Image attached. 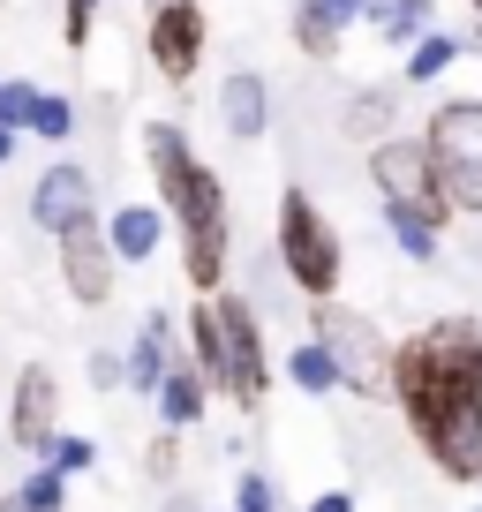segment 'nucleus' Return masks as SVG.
Listing matches in <instances>:
<instances>
[{
  "label": "nucleus",
  "mask_w": 482,
  "mask_h": 512,
  "mask_svg": "<svg viewBox=\"0 0 482 512\" xmlns=\"http://www.w3.org/2000/svg\"><path fill=\"white\" fill-rule=\"evenodd\" d=\"M385 392H400L415 437L452 482L482 475V332L467 317H445L430 332H415L407 347H392Z\"/></svg>",
  "instance_id": "f257e3e1"
},
{
  "label": "nucleus",
  "mask_w": 482,
  "mask_h": 512,
  "mask_svg": "<svg viewBox=\"0 0 482 512\" xmlns=\"http://www.w3.org/2000/svg\"><path fill=\"white\" fill-rule=\"evenodd\" d=\"M98 234H106V249L121 256V264H151V256H159V241H166V211H159V204H121Z\"/></svg>",
  "instance_id": "2eb2a0df"
},
{
  "label": "nucleus",
  "mask_w": 482,
  "mask_h": 512,
  "mask_svg": "<svg viewBox=\"0 0 482 512\" xmlns=\"http://www.w3.org/2000/svg\"><path fill=\"white\" fill-rule=\"evenodd\" d=\"M234 512H279V490L264 475H241V497H234Z\"/></svg>",
  "instance_id": "bb28decb"
},
{
  "label": "nucleus",
  "mask_w": 482,
  "mask_h": 512,
  "mask_svg": "<svg viewBox=\"0 0 482 512\" xmlns=\"http://www.w3.org/2000/svg\"><path fill=\"white\" fill-rule=\"evenodd\" d=\"M46 467H53V475H83V467H98V445H91V437H53V445H46Z\"/></svg>",
  "instance_id": "393cba45"
},
{
  "label": "nucleus",
  "mask_w": 482,
  "mask_h": 512,
  "mask_svg": "<svg viewBox=\"0 0 482 512\" xmlns=\"http://www.w3.org/2000/svg\"><path fill=\"white\" fill-rule=\"evenodd\" d=\"M0 512H23V505H16V497H8V505H0Z\"/></svg>",
  "instance_id": "2f4dec72"
},
{
  "label": "nucleus",
  "mask_w": 482,
  "mask_h": 512,
  "mask_svg": "<svg viewBox=\"0 0 482 512\" xmlns=\"http://www.w3.org/2000/svg\"><path fill=\"white\" fill-rule=\"evenodd\" d=\"M151 68H159L166 83H189L196 68H204V46H211V16H204V0H159L151 8Z\"/></svg>",
  "instance_id": "6e6552de"
},
{
  "label": "nucleus",
  "mask_w": 482,
  "mask_h": 512,
  "mask_svg": "<svg viewBox=\"0 0 482 512\" xmlns=\"http://www.w3.org/2000/svg\"><path fill=\"white\" fill-rule=\"evenodd\" d=\"M98 219V181H91V166H76V159H53L46 174L31 181V226L38 234H76V226H91Z\"/></svg>",
  "instance_id": "1a4fd4ad"
},
{
  "label": "nucleus",
  "mask_w": 482,
  "mask_h": 512,
  "mask_svg": "<svg viewBox=\"0 0 482 512\" xmlns=\"http://www.w3.org/2000/svg\"><path fill=\"white\" fill-rule=\"evenodd\" d=\"M317 347L332 354V369H339L347 392H385V384H392V347H385V332H377L362 309L324 302L317 309Z\"/></svg>",
  "instance_id": "423d86ee"
},
{
  "label": "nucleus",
  "mask_w": 482,
  "mask_h": 512,
  "mask_svg": "<svg viewBox=\"0 0 482 512\" xmlns=\"http://www.w3.org/2000/svg\"><path fill=\"white\" fill-rule=\"evenodd\" d=\"M370 181L385 189V204H407L430 226H445V196H437V181H430L422 136H385V144H370Z\"/></svg>",
  "instance_id": "0eeeda50"
},
{
  "label": "nucleus",
  "mask_w": 482,
  "mask_h": 512,
  "mask_svg": "<svg viewBox=\"0 0 482 512\" xmlns=\"http://www.w3.org/2000/svg\"><path fill=\"white\" fill-rule=\"evenodd\" d=\"M189 362L204 369L211 392H234L241 407L264 400V384H272V369H264V332H257V309L241 302V294H204V309H189Z\"/></svg>",
  "instance_id": "7ed1b4c3"
},
{
  "label": "nucleus",
  "mask_w": 482,
  "mask_h": 512,
  "mask_svg": "<svg viewBox=\"0 0 482 512\" xmlns=\"http://www.w3.org/2000/svg\"><path fill=\"white\" fill-rule=\"evenodd\" d=\"M452 53H460V46H452L445 31H422L415 46H407V83H430V76H445V68H452Z\"/></svg>",
  "instance_id": "4be33fe9"
},
{
  "label": "nucleus",
  "mask_w": 482,
  "mask_h": 512,
  "mask_svg": "<svg viewBox=\"0 0 482 512\" xmlns=\"http://www.w3.org/2000/svg\"><path fill=\"white\" fill-rule=\"evenodd\" d=\"M16 159V128H0V166Z\"/></svg>",
  "instance_id": "7c9ffc66"
},
{
  "label": "nucleus",
  "mask_w": 482,
  "mask_h": 512,
  "mask_svg": "<svg viewBox=\"0 0 482 512\" xmlns=\"http://www.w3.org/2000/svg\"><path fill=\"white\" fill-rule=\"evenodd\" d=\"M339 121H347V136H354V144H385V128L400 121V98H392V91H354Z\"/></svg>",
  "instance_id": "f3484780"
},
{
  "label": "nucleus",
  "mask_w": 482,
  "mask_h": 512,
  "mask_svg": "<svg viewBox=\"0 0 482 512\" xmlns=\"http://www.w3.org/2000/svg\"><path fill=\"white\" fill-rule=\"evenodd\" d=\"M422 151H430V181L445 196V211H482V98L437 106Z\"/></svg>",
  "instance_id": "20e7f679"
},
{
  "label": "nucleus",
  "mask_w": 482,
  "mask_h": 512,
  "mask_svg": "<svg viewBox=\"0 0 482 512\" xmlns=\"http://www.w3.org/2000/svg\"><path fill=\"white\" fill-rule=\"evenodd\" d=\"M144 8H159V0H144Z\"/></svg>",
  "instance_id": "72a5a7b5"
},
{
  "label": "nucleus",
  "mask_w": 482,
  "mask_h": 512,
  "mask_svg": "<svg viewBox=\"0 0 482 512\" xmlns=\"http://www.w3.org/2000/svg\"><path fill=\"white\" fill-rule=\"evenodd\" d=\"M309 512H354V505H347V497L332 490V497H317V505H309Z\"/></svg>",
  "instance_id": "c756f323"
},
{
  "label": "nucleus",
  "mask_w": 482,
  "mask_h": 512,
  "mask_svg": "<svg viewBox=\"0 0 482 512\" xmlns=\"http://www.w3.org/2000/svg\"><path fill=\"white\" fill-rule=\"evenodd\" d=\"M113 279H121V256L106 249L98 219L76 226V234H61V287L76 294L83 309H106V302H113Z\"/></svg>",
  "instance_id": "9b49d317"
},
{
  "label": "nucleus",
  "mask_w": 482,
  "mask_h": 512,
  "mask_svg": "<svg viewBox=\"0 0 482 512\" xmlns=\"http://www.w3.org/2000/svg\"><path fill=\"white\" fill-rule=\"evenodd\" d=\"M385 226H392V241H400L415 264H430L437 256V226L422 219V211H407V204H385Z\"/></svg>",
  "instance_id": "aec40b11"
},
{
  "label": "nucleus",
  "mask_w": 482,
  "mask_h": 512,
  "mask_svg": "<svg viewBox=\"0 0 482 512\" xmlns=\"http://www.w3.org/2000/svg\"><path fill=\"white\" fill-rule=\"evenodd\" d=\"M23 136H38V144H68V136H76V106H68L61 91H38L31 98V128H23Z\"/></svg>",
  "instance_id": "6ab92c4d"
},
{
  "label": "nucleus",
  "mask_w": 482,
  "mask_h": 512,
  "mask_svg": "<svg viewBox=\"0 0 482 512\" xmlns=\"http://www.w3.org/2000/svg\"><path fill=\"white\" fill-rule=\"evenodd\" d=\"M144 166H151V189H159V211L181 226V272H189V287L219 294L226 241H234L226 234V181L189 151V136H181L174 121L144 128Z\"/></svg>",
  "instance_id": "f03ea898"
},
{
  "label": "nucleus",
  "mask_w": 482,
  "mask_h": 512,
  "mask_svg": "<svg viewBox=\"0 0 482 512\" xmlns=\"http://www.w3.org/2000/svg\"><path fill=\"white\" fill-rule=\"evenodd\" d=\"M0 445H8V437H0Z\"/></svg>",
  "instance_id": "f704fd0d"
},
{
  "label": "nucleus",
  "mask_w": 482,
  "mask_h": 512,
  "mask_svg": "<svg viewBox=\"0 0 482 512\" xmlns=\"http://www.w3.org/2000/svg\"><path fill=\"white\" fill-rule=\"evenodd\" d=\"M287 377L302 384V392H339V369H332V354H324L317 339H309V347H294V354H287Z\"/></svg>",
  "instance_id": "412c9836"
},
{
  "label": "nucleus",
  "mask_w": 482,
  "mask_h": 512,
  "mask_svg": "<svg viewBox=\"0 0 482 512\" xmlns=\"http://www.w3.org/2000/svg\"><path fill=\"white\" fill-rule=\"evenodd\" d=\"M204 369L196 362H166V377H159V392H151V400H159V422L166 430H189L196 415H204Z\"/></svg>",
  "instance_id": "dca6fc26"
},
{
  "label": "nucleus",
  "mask_w": 482,
  "mask_h": 512,
  "mask_svg": "<svg viewBox=\"0 0 482 512\" xmlns=\"http://www.w3.org/2000/svg\"><path fill=\"white\" fill-rule=\"evenodd\" d=\"M61 497H68V475H53V467L38 460V467H31V482L16 490V505H23V512H61Z\"/></svg>",
  "instance_id": "5701e85b"
},
{
  "label": "nucleus",
  "mask_w": 482,
  "mask_h": 512,
  "mask_svg": "<svg viewBox=\"0 0 482 512\" xmlns=\"http://www.w3.org/2000/svg\"><path fill=\"white\" fill-rule=\"evenodd\" d=\"M144 467H151V475H174V430H166V437H159V445H151V452H144Z\"/></svg>",
  "instance_id": "c85d7f7f"
},
{
  "label": "nucleus",
  "mask_w": 482,
  "mask_h": 512,
  "mask_svg": "<svg viewBox=\"0 0 482 512\" xmlns=\"http://www.w3.org/2000/svg\"><path fill=\"white\" fill-rule=\"evenodd\" d=\"M31 98H38V83L31 76H0V128H31Z\"/></svg>",
  "instance_id": "b1692460"
},
{
  "label": "nucleus",
  "mask_w": 482,
  "mask_h": 512,
  "mask_svg": "<svg viewBox=\"0 0 482 512\" xmlns=\"http://www.w3.org/2000/svg\"><path fill=\"white\" fill-rule=\"evenodd\" d=\"M91 384L113 392V384H121V354H91Z\"/></svg>",
  "instance_id": "cd10ccee"
},
{
  "label": "nucleus",
  "mask_w": 482,
  "mask_h": 512,
  "mask_svg": "<svg viewBox=\"0 0 482 512\" xmlns=\"http://www.w3.org/2000/svg\"><path fill=\"white\" fill-rule=\"evenodd\" d=\"M475 23H482V0H475Z\"/></svg>",
  "instance_id": "473e14b6"
},
{
  "label": "nucleus",
  "mask_w": 482,
  "mask_h": 512,
  "mask_svg": "<svg viewBox=\"0 0 482 512\" xmlns=\"http://www.w3.org/2000/svg\"><path fill=\"white\" fill-rule=\"evenodd\" d=\"M91 23H98V0H61V46L68 53L91 46Z\"/></svg>",
  "instance_id": "a878e982"
},
{
  "label": "nucleus",
  "mask_w": 482,
  "mask_h": 512,
  "mask_svg": "<svg viewBox=\"0 0 482 512\" xmlns=\"http://www.w3.org/2000/svg\"><path fill=\"white\" fill-rule=\"evenodd\" d=\"M279 264H287V279L302 294L332 302V287H339V234H332V219H324L302 189L279 196Z\"/></svg>",
  "instance_id": "39448f33"
},
{
  "label": "nucleus",
  "mask_w": 482,
  "mask_h": 512,
  "mask_svg": "<svg viewBox=\"0 0 482 512\" xmlns=\"http://www.w3.org/2000/svg\"><path fill=\"white\" fill-rule=\"evenodd\" d=\"M8 445H23L31 460H46V445L61 437V384H53V369L23 362L16 369V400H8Z\"/></svg>",
  "instance_id": "9d476101"
},
{
  "label": "nucleus",
  "mask_w": 482,
  "mask_h": 512,
  "mask_svg": "<svg viewBox=\"0 0 482 512\" xmlns=\"http://www.w3.org/2000/svg\"><path fill=\"white\" fill-rule=\"evenodd\" d=\"M166 362H174V317H166V309H151L144 332H136V347L121 354V384L151 400V392H159V377H166Z\"/></svg>",
  "instance_id": "4468645a"
},
{
  "label": "nucleus",
  "mask_w": 482,
  "mask_h": 512,
  "mask_svg": "<svg viewBox=\"0 0 482 512\" xmlns=\"http://www.w3.org/2000/svg\"><path fill=\"white\" fill-rule=\"evenodd\" d=\"M362 16H370V0H302V8H294V46H302L309 61H332L339 31L362 23Z\"/></svg>",
  "instance_id": "ddd939ff"
},
{
  "label": "nucleus",
  "mask_w": 482,
  "mask_h": 512,
  "mask_svg": "<svg viewBox=\"0 0 482 512\" xmlns=\"http://www.w3.org/2000/svg\"><path fill=\"white\" fill-rule=\"evenodd\" d=\"M370 23L392 46H415V38L430 31V0H370Z\"/></svg>",
  "instance_id": "a211bd4d"
},
{
  "label": "nucleus",
  "mask_w": 482,
  "mask_h": 512,
  "mask_svg": "<svg viewBox=\"0 0 482 512\" xmlns=\"http://www.w3.org/2000/svg\"><path fill=\"white\" fill-rule=\"evenodd\" d=\"M219 121H226V136L257 144L264 128H272V83H264L257 68H234V76L219 83Z\"/></svg>",
  "instance_id": "f8f14e48"
}]
</instances>
